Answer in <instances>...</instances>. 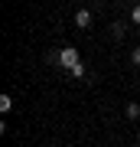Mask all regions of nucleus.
<instances>
[{
  "instance_id": "1",
  "label": "nucleus",
  "mask_w": 140,
  "mask_h": 147,
  "mask_svg": "<svg viewBox=\"0 0 140 147\" xmlns=\"http://www.w3.org/2000/svg\"><path fill=\"white\" fill-rule=\"evenodd\" d=\"M82 59H78V49H72V46H62V53H59V65L62 69H72V65H78Z\"/></svg>"
},
{
  "instance_id": "8",
  "label": "nucleus",
  "mask_w": 140,
  "mask_h": 147,
  "mask_svg": "<svg viewBox=\"0 0 140 147\" xmlns=\"http://www.w3.org/2000/svg\"><path fill=\"white\" fill-rule=\"evenodd\" d=\"M130 62H134V65H140V46H134V49H130Z\"/></svg>"
},
{
  "instance_id": "10",
  "label": "nucleus",
  "mask_w": 140,
  "mask_h": 147,
  "mask_svg": "<svg viewBox=\"0 0 140 147\" xmlns=\"http://www.w3.org/2000/svg\"><path fill=\"white\" fill-rule=\"evenodd\" d=\"M137 144H140V131H137Z\"/></svg>"
},
{
  "instance_id": "9",
  "label": "nucleus",
  "mask_w": 140,
  "mask_h": 147,
  "mask_svg": "<svg viewBox=\"0 0 140 147\" xmlns=\"http://www.w3.org/2000/svg\"><path fill=\"white\" fill-rule=\"evenodd\" d=\"M130 20H134V23H140V3H134V10H130Z\"/></svg>"
},
{
  "instance_id": "6",
  "label": "nucleus",
  "mask_w": 140,
  "mask_h": 147,
  "mask_svg": "<svg viewBox=\"0 0 140 147\" xmlns=\"http://www.w3.org/2000/svg\"><path fill=\"white\" fill-rule=\"evenodd\" d=\"M59 53H62V49H49V53H46V62L49 65H59Z\"/></svg>"
},
{
  "instance_id": "3",
  "label": "nucleus",
  "mask_w": 140,
  "mask_h": 147,
  "mask_svg": "<svg viewBox=\"0 0 140 147\" xmlns=\"http://www.w3.org/2000/svg\"><path fill=\"white\" fill-rule=\"evenodd\" d=\"M68 72H72V79H85V75H88V69L78 62V65H72V69H68Z\"/></svg>"
},
{
  "instance_id": "4",
  "label": "nucleus",
  "mask_w": 140,
  "mask_h": 147,
  "mask_svg": "<svg viewBox=\"0 0 140 147\" xmlns=\"http://www.w3.org/2000/svg\"><path fill=\"white\" fill-rule=\"evenodd\" d=\"M127 118H130V121L140 118V105H137V101H130V105H127Z\"/></svg>"
},
{
  "instance_id": "2",
  "label": "nucleus",
  "mask_w": 140,
  "mask_h": 147,
  "mask_svg": "<svg viewBox=\"0 0 140 147\" xmlns=\"http://www.w3.org/2000/svg\"><path fill=\"white\" fill-rule=\"evenodd\" d=\"M72 23H75L78 30H88V26H91V10H78Z\"/></svg>"
},
{
  "instance_id": "7",
  "label": "nucleus",
  "mask_w": 140,
  "mask_h": 147,
  "mask_svg": "<svg viewBox=\"0 0 140 147\" xmlns=\"http://www.w3.org/2000/svg\"><path fill=\"white\" fill-rule=\"evenodd\" d=\"M13 108V98L10 95H0V111H10Z\"/></svg>"
},
{
  "instance_id": "5",
  "label": "nucleus",
  "mask_w": 140,
  "mask_h": 147,
  "mask_svg": "<svg viewBox=\"0 0 140 147\" xmlns=\"http://www.w3.org/2000/svg\"><path fill=\"white\" fill-rule=\"evenodd\" d=\"M124 33H127V26H124V23H114V26H111V36H114V39H121Z\"/></svg>"
}]
</instances>
